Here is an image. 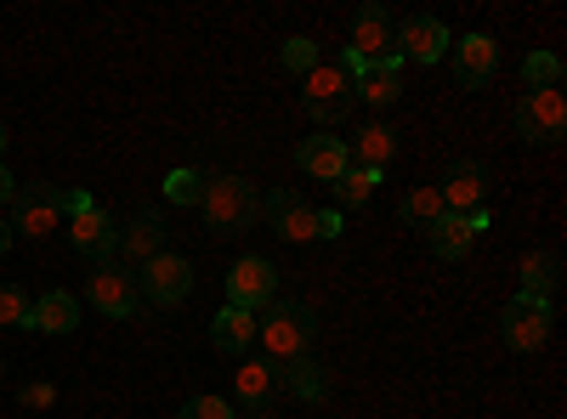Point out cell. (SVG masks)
Listing matches in <instances>:
<instances>
[{"instance_id": "cell-1", "label": "cell", "mask_w": 567, "mask_h": 419, "mask_svg": "<svg viewBox=\"0 0 567 419\" xmlns=\"http://www.w3.org/2000/svg\"><path fill=\"white\" fill-rule=\"evenodd\" d=\"M312 335H318V317H312V306H301V301H272V306L256 312V341H261V352H267L272 363L307 357V352H312Z\"/></svg>"}, {"instance_id": "cell-2", "label": "cell", "mask_w": 567, "mask_h": 419, "mask_svg": "<svg viewBox=\"0 0 567 419\" xmlns=\"http://www.w3.org/2000/svg\"><path fill=\"white\" fill-rule=\"evenodd\" d=\"M205 221L216 239H239L261 221V193L250 188L245 176H205V199H199Z\"/></svg>"}, {"instance_id": "cell-3", "label": "cell", "mask_w": 567, "mask_h": 419, "mask_svg": "<svg viewBox=\"0 0 567 419\" xmlns=\"http://www.w3.org/2000/svg\"><path fill=\"white\" fill-rule=\"evenodd\" d=\"M63 227V188L52 181H18L12 193V232H29V239H45V232Z\"/></svg>"}, {"instance_id": "cell-4", "label": "cell", "mask_w": 567, "mask_h": 419, "mask_svg": "<svg viewBox=\"0 0 567 419\" xmlns=\"http://www.w3.org/2000/svg\"><path fill=\"white\" fill-rule=\"evenodd\" d=\"M550 329H556V312H550V301L516 295V301L499 312V335H505V346H511V352H539V346L550 341Z\"/></svg>"}, {"instance_id": "cell-5", "label": "cell", "mask_w": 567, "mask_h": 419, "mask_svg": "<svg viewBox=\"0 0 567 419\" xmlns=\"http://www.w3.org/2000/svg\"><path fill=\"white\" fill-rule=\"evenodd\" d=\"M561 130H567V97L561 91H523V103H516V136L523 143H561Z\"/></svg>"}, {"instance_id": "cell-6", "label": "cell", "mask_w": 567, "mask_h": 419, "mask_svg": "<svg viewBox=\"0 0 567 419\" xmlns=\"http://www.w3.org/2000/svg\"><path fill=\"white\" fill-rule=\"evenodd\" d=\"M187 290H194V261L187 255L159 250L148 266L136 272V295L154 301V306H176V301H187Z\"/></svg>"}, {"instance_id": "cell-7", "label": "cell", "mask_w": 567, "mask_h": 419, "mask_svg": "<svg viewBox=\"0 0 567 419\" xmlns=\"http://www.w3.org/2000/svg\"><path fill=\"white\" fill-rule=\"evenodd\" d=\"M352 97H358V91H352V80H347V69L336 63V69H312L307 74V91H301V103H307V114L318 119V125H341L347 114H352Z\"/></svg>"}, {"instance_id": "cell-8", "label": "cell", "mask_w": 567, "mask_h": 419, "mask_svg": "<svg viewBox=\"0 0 567 419\" xmlns=\"http://www.w3.org/2000/svg\"><path fill=\"white\" fill-rule=\"evenodd\" d=\"M278 301V266L267 255H245L239 266L227 272V306H245V312H261Z\"/></svg>"}, {"instance_id": "cell-9", "label": "cell", "mask_w": 567, "mask_h": 419, "mask_svg": "<svg viewBox=\"0 0 567 419\" xmlns=\"http://www.w3.org/2000/svg\"><path fill=\"white\" fill-rule=\"evenodd\" d=\"M347 52L358 63H381V57H398V29H392V12L381 7V0H369V7H358L352 18V45Z\"/></svg>"}, {"instance_id": "cell-10", "label": "cell", "mask_w": 567, "mask_h": 419, "mask_svg": "<svg viewBox=\"0 0 567 419\" xmlns=\"http://www.w3.org/2000/svg\"><path fill=\"white\" fill-rule=\"evenodd\" d=\"M91 306H97L103 317H136V277L120 266V261H103L97 272H91V284H85Z\"/></svg>"}, {"instance_id": "cell-11", "label": "cell", "mask_w": 567, "mask_h": 419, "mask_svg": "<svg viewBox=\"0 0 567 419\" xmlns=\"http://www.w3.org/2000/svg\"><path fill=\"white\" fill-rule=\"evenodd\" d=\"M437 199H443L449 216H477V210H488V170H483L477 159H460V165L443 176Z\"/></svg>"}, {"instance_id": "cell-12", "label": "cell", "mask_w": 567, "mask_h": 419, "mask_svg": "<svg viewBox=\"0 0 567 419\" xmlns=\"http://www.w3.org/2000/svg\"><path fill=\"white\" fill-rule=\"evenodd\" d=\"M494 227V216L488 210H477V216H437L432 227H425V244H432V255L437 261H460L471 244H477V232H488Z\"/></svg>"}, {"instance_id": "cell-13", "label": "cell", "mask_w": 567, "mask_h": 419, "mask_svg": "<svg viewBox=\"0 0 567 419\" xmlns=\"http://www.w3.org/2000/svg\"><path fill=\"white\" fill-rule=\"evenodd\" d=\"M261 216H267V227L278 232V239H290V244H307V239H312V221H318V210H312L296 188L267 193V199H261Z\"/></svg>"}, {"instance_id": "cell-14", "label": "cell", "mask_w": 567, "mask_h": 419, "mask_svg": "<svg viewBox=\"0 0 567 419\" xmlns=\"http://www.w3.org/2000/svg\"><path fill=\"white\" fill-rule=\"evenodd\" d=\"M69 239H74V250L80 255H91V261H114V250H120V227H114V216L103 210V205H91V210H80V216H69Z\"/></svg>"}, {"instance_id": "cell-15", "label": "cell", "mask_w": 567, "mask_h": 419, "mask_svg": "<svg viewBox=\"0 0 567 419\" xmlns=\"http://www.w3.org/2000/svg\"><path fill=\"white\" fill-rule=\"evenodd\" d=\"M449 29L437 23V18H403V29H398V57L403 63H443V52H449Z\"/></svg>"}, {"instance_id": "cell-16", "label": "cell", "mask_w": 567, "mask_h": 419, "mask_svg": "<svg viewBox=\"0 0 567 419\" xmlns=\"http://www.w3.org/2000/svg\"><path fill=\"white\" fill-rule=\"evenodd\" d=\"M159 250H165V210H136V221L120 232V250H114L125 255L120 266H148Z\"/></svg>"}, {"instance_id": "cell-17", "label": "cell", "mask_w": 567, "mask_h": 419, "mask_svg": "<svg viewBox=\"0 0 567 419\" xmlns=\"http://www.w3.org/2000/svg\"><path fill=\"white\" fill-rule=\"evenodd\" d=\"M449 52H454V80H460V85H471V91L488 85V80H494V69H499V45H494L488 34H465V40H454V45H449Z\"/></svg>"}, {"instance_id": "cell-18", "label": "cell", "mask_w": 567, "mask_h": 419, "mask_svg": "<svg viewBox=\"0 0 567 419\" xmlns=\"http://www.w3.org/2000/svg\"><path fill=\"white\" fill-rule=\"evenodd\" d=\"M352 91L369 108H392L398 91H403V57H381V63H363V74L352 80Z\"/></svg>"}, {"instance_id": "cell-19", "label": "cell", "mask_w": 567, "mask_h": 419, "mask_svg": "<svg viewBox=\"0 0 567 419\" xmlns=\"http://www.w3.org/2000/svg\"><path fill=\"white\" fill-rule=\"evenodd\" d=\"M296 165H301L312 181H336V176L352 165V154H347L341 136H307V143L296 148Z\"/></svg>"}, {"instance_id": "cell-20", "label": "cell", "mask_w": 567, "mask_h": 419, "mask_svg": "<svg viewBox=\"0 0 567 419\" xmlns=\"http://www.w3.org/2000/svg\"><path fill=\"white\" fill-rule=\"evenodd\" d=\"M23 329H40V335H74L80 329V301L69 290H52L29 306V323Z\"/></svg>"}, {"instance_id": "cell-21", "label": "cell", "mask_w": 567, "mask_h": 419, "mask_svg": "<svg viewBox=\"0 0 567 419\" xmlns=\"http://www.w3.org/2000/svg\"><path fill=\"white\" fill-rule=\"evenodd\" d=\"M210 341H216V352H227V357H245V352L256 346V312L221 306V312L210 317Z\"/></svg>"}, {"instance_id": "cell-22", "label": "cell", "mask_w": 567, "mask_h": 419, "mask_svg": "<svg viewBox=\"0 0 567 419\" xmlns=\"http://www.w3.org/2000/svg\"><path fill=\"white\" fill-rule=\"evenodd\" d=\"M363 170H386L392 159H398V130L392 125H363L358 136H352V148H347Z\"/></svg>"}, {"instance_id": "cell-23", "label": "cell", "mask_w": 567, "mask_h": 419, "mask_svg": "<svg viewBox=\"0 0 567 419\" xmlns=\"http://www.w3.org/2000/svg\"><path fill=\"white\" fill-rule=\"evenodd\" d=\"M278 386L290 391V397H301V402H323V397H329L323 368H318V363H307V357H296V363H278Z\"/></svg>"}, {"instance_id": "cell-24", "label": "cell", "mask_w": 567, "mask_h": 419, "mask_svg": "<svg viewBox=\"0 0 567 419\" xmlns=\"http://www.w3.org/2000/svg\"><path fill=\"white\" fill-rule=\"evenodd\" d=\"M329 188H336V205H341V210H358V205H369V199H374V188H381V170L347 165L336 181H329Z\"/></svg>"}, {"instance_id": "cell-25", "label": "cell", "mask_w": 567, "mask_h": 419, "mask_svg": "<svg viewBox=\"0 0 567 419\" xmlns=\"http://www.w3.org/2000/svg\"><path fill=\"white\" fill-rule=\"evenodd\" d=\"M278 391V363H239V402L245 408H267Z\"/></svg>"}, {"instance_id": "cell-26", "label": "cell", "mask_w": 567, "mask_h": 419, "mask_svg": "<svg viewBox=\"0 0 567 419\" xmlns=\"http://www.w3.org/2000/svg\"><path fill=\"white\" fill-rule=\"evenodd\" d=\"M556 255L550 250H539V255H528L523 261V295H534V301H550V290H556Z\"/></svg>"}, {"instance_id": "cell-27", "label": "cell", "mask_w": 567, "mask_h": 419, "mask_svg": "<svg viewBox=\"0 0 567 419\" xmlns=\"http://www.w3.org/2000/svg\"><path fill=\"white\" fill-rule=\"evenodd\" d=\"M523 85L528 91H561V57L556 52H528L523 57Z\"/></svg>"}, {"instance_id": "cell-28", "label": "cell", "mask_w": 567, "mask_h": 419, "mask_svg": "<svg viewBox=\"0 0 567 419\" xmlns=\"http://www.w3.org/2000/svg\"><path fill=\"white\" fill-rule=\"evenodd\" d=\"M443 216V199H437V188H414L409 199H403V221L409 227H432Z\"/></svg>"}, {"instance_id": "cell-29", "label": "cell", "mask_w": 567, "mask_h": 419, "mask_svg": "<svg viewBox=\"0 0 567 419\" xmlns=\"http://www.w3.org/2000/svg\"><path fill=\"white\" fill-rule=\"evenodd\" d=\"M278 57H284V69H290V74L307 80V74L318 69V40H312V34H296V40H284V52H278Z\"/></svg>"}, {"instance_id": "cell-30", "label": "cell", "mask_w": 567, "mask_h": 419, "mask_svg": "<svg viewBox=\"0 0 567 419\" xmlns=\"http://www.w3.org/2000/svg\"><path fill=\"white\" fill-rule=\"evenodd\" d=\"M165 199L171 205H199L205 199V176L199 170H171L165 176Z\"/></svg>"}, {"instance_id": "cell-31", "label": "cell", "mask_w": 567, "mask_h": 419, "mask_svg": "<svg viewBox=\"0 0 567 419\" xmlns=\"http://www.w3.org/2000/svg\"><path fill=\"white\" fill-rule=\"evenodd\" d=\"M29 295L18 290V284H0V329H23V323H29Z\"/></svg>"}, {"instance_id": "cell-32", "label": "cell", "mask_w": 567, "mask_h": 419, "mask_svg": "<svg viewBox=\"0 0 567 419\" xmlns=\"http://www.w3.org/2000/svg\"><path fill=\"white\" fill-rule=\"evenodd\" d=\"M176 419H239V408H233L227 397H194V402H182Z\"/></svg>"}, {"instance_id": "cell-33", "label": "cell", "mask_w": 567, "mask_h": 419, "mask_svg": "<svg viewBox=\"0 0 567 419\" xmlns=\"http://www.w3.org/2000/svg\"><path fill=\"white\" fill-rule=\"evenodd\" d=\"M312 239H341V210H318V221H312Z\"/></svg>"}, {"instance_id": "cell-34", "label": "cell", "mask_w": 567, "mask_h": 419, "mask_svg": "<svg viewBox=\"0 0 567 419\" xmlns=\"http://www.w3.org/2000/svg\"><path fill=\"white\" fill-rule=\"evenodd\" d=\"M45 402H58V386H45V380H40V386L23 391V408H45Z\"/></svg>"}, {"instance_id": "cell-35", "label": "cell", "mask_w": 567, "mask_h": 419, "mask_svg": "<svg viewBox=\"0 0 567 419\" xmlns=\"http://www.w3.org/2000/svg\"><path fill=\"white\" fill-rule=\"evenodd\" d=\"M12 193H18V176L0 165V205H12Z\"/></svg>"}, {"instance_id": "cell-36", "label": "cell", "mask_w": 567, "mask_h": 419, "mask_svg": "<svg viewBox=\"0 0 567 419\" xmlns=\"http://www.w3.org/2000/svg\"><path fill=\"white\" fill-rule=\"evenodd\" d=\"M12 239H18V232H12V221H7V216H0V255H7V250H12Z\"/></svg>"}, {"instance_id": "cell-37", "label": "cell", "mask_w": 567, "mask_h": 419, "mask_svg": "<svg viewBox=\"0 0 567 419\" xmlns=\"http://www.w3.org/2000/svg\"><path fill=\"white\" fill-rule=\"evenodd\" d=\"M0 154H7V125H0Z\"/></svg>"}]
</instances>
